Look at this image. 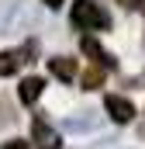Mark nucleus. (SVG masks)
<instances>
[{"label":"nucleus","mask_w":145,"mask_h":149,"mask_svg":"<svg viewBox=\"0 0 145 149\" xmlns=\"http://www.w3.org/2000/svg\"><path fill=\"white\" fill-rule=\"evenodd\" d=\"M83 52H86V56H93V59H97V66H104V70H110V66L117 63L110 52L100 49V42H97V38H83Z\"/></svg>","instance_id":"7"},{"label":"nucleus","mask_w":145,"mask_h":149,"mask_svg":"<svg viewBox=\"0 0 145 149\" xmlns=\"http://www.w3.org/2000/svg\"><path fill=\"white\" fill-rule=\"evenodd\" d=\"M10 121H14V111H10V104L0 97V128H3V125H10Z\"/></svg>","instance_id":"10"},{"label":"nucleus","mask_w":145,"mask_h":149,"mask_svg":"<svg viewBox=\"0 0 145 149\" xmlns=\"http://www.w3.org/2000/svg\"><path fill=\"white\" fill-rule=\"evenodd\" d=\"M117 3H124L128 10H135V7H142V0H117Z\"/></svg>","instance_id":"12"},{"label":"nucleus","mask_w":145,"mask_h":149,"mask_svg":"<svg viewBox=\"0 0 145 149\" xmlns=\"http://www.w3.org/2000/svg\"><path fill=\"white\" fill-rule=\"evenodd\" d=\"M31 139L38 149H59V132L45 118H31Z\"/></svg>","instance_id":"4"},{"label":"nucleus","mask_w":145,"mask_h":149,"mask_svg":"<svg viewBox=\"0 0 145 149\" xmlns=\"http://www.w3.org/2000/svg\"><path fill=\"white\" fill-rule=\"evenodd\" d=\"M104 66H90V70H86V73H83V90H97V87H100V83H104Z\"/></svg>","instance_id":"9"},{"label":"nucleus","mask_w":145,"mask_h":149,"mask_svg":"<svg viewBox=\"0 0 145 149\" xmlns=\"http://www.w3.org/2000/svg\"><path fill=\"white\" fill-rule=\"evenodd\" d=\"M97 149H128V146H117V142H104V146H97Z\"/></svg>","instance_id":"13"},{"label":"nucleus","mask_w":145,"mask_h":149,"mask_svg":"<svg viewBox=\"0 0 145 149\" xmlns=\"http://www.w3.org/2000/svg\"><path fill=\"white\" fill-rule=\"evenodd\" d=\"M104 111L110 114V121L128 125V121L135 118V104H131L128 97H121V94H107V97H104Z\"/></svg>","instance_id":"2"},{"label":"nucleus","mask_w":145,"mask_h":149,"mask_svg":"<svg viewBox=\"0 0 145 149\" xmlns=\"http://www.w3.org/2000/svg\"><path fill=\"white\" fill-rule=\"evenodd\" d=\"M0 149H28V142L24 139H10V142H3Z\"/></svg>","instance_id":"11"},{"label":"nucleus","mask_w":145,"mask_h":149,"mask_svg":"<svg viewBox=\"0 0 145 149\" xmlns=\"http://www.w3.org/2000/svg\"><path fill=\"white\" fill-rule=\"evenodd\" d=\"M66 128H69V132H90V128H97V118L83 111L79 118H66Z\"/></svg>","instance_id":"8"},{"label":"nucleus","mask_w":145,"mask_h":149,"mask_svg":"<svg viewBox=\"0 0 145 149\" xmlns=\"http://www.w3.org/2000/svg\"><path fill=\"white\" fill-rule=\"evenodd\" d=\"M41 90H45V80H41V76H24L21 87H17V97H21L24 104H35L38 97H41Z\"/></svg>","instance_id":"5"},{"label":"nucleus","mask_w":145,"mask_h":149,"mask_svg":"<svg viewBox=\"0 0 145 149\" xmlns=\"http://www.w3.org/2000/svg\"><path fill=\"white\" fill-rule=\"evenodd\" d=\"M48 70H52V76H59V80H72L76 76V59H69V56H52L48 59Z\"/></svg>","instance_id":"6"},{"label":"nucleus","mask_w":145,"mask_h":149,"mask_svg":"<svg viewBox=\"0 0 145 149\" xmlns=\"http://www.w3.org/2000/svg\"><path fill=\"white\" fill-rule=\"evenodd\" d=\"M72 24L83 28V31H107L110 14L93 0H72Z\"/></svg>","instance_id":"1"},{"label":"nucleus","mask_w":145,"mask_h":149,"mask_svg":"<svg viewBox=\"0 0 145 149\" xmlns=\"http://www.w3.org/2000/svg\"><path fill=\"white\" fill-rule=\"evenodd\" d=\"M45 3H48L52 10H59V7H62V0H45Z\"/></svg>","instance_id":"14"},{"label":"nucleus","mask_w":145,"mask_h":149,"mask_svg":"<svg viewBox=\"0 0 145 149\" xmlns=\"http://www.w3.org/2000/svg\"><path fill=\"white\" fill-rule=\"evenodd\" d=\"M28 56H35V42H28V45H21V49H10V52H0V73L3 76L17 73V70L28 63Z\"/></svg>","instance_id":"3"}]
</instances>
